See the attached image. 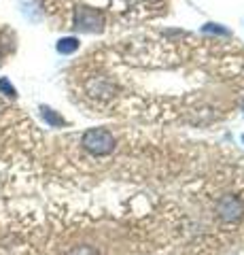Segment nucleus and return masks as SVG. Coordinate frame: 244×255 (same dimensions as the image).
Instances as JSON below:
<instances>
[{"instance_id":"nucleus-8","label":"nucleus","mask_w":244,"mask_h":255,"mask_svg":"<svg viewBox=\"0 0 244 255\" xmlns=\"http://www.w3.org/2000/svg\"><path fill=\"white\" fill-rule=\"evenodd\" d=\"M147 2H153L155 4V2H162V0H147Z\"/></svg>"},{"instance_id":"nucleus-5","label":"nucleus","mask_w":244,"mask_h":255,"mask_svg":"<svg viewBox=\"0 0 244 255\" xmlns=\"http://www.w3.org/2000/svg\"><path fill=\"white\" fill-rule=\"evenodd\" d=\"M77 49H79V41L75 36H66V38H60L58 41V51L60 53L68 55V53H75Z\"/></svg>"},{"instance_id":"nucleus-4","label":"nucleus","mask_w":244,"mask_h":255,"mask_svg":"<svg viewBox=\"0 0 244 255\" xmlns=\"http://www.w3.org/2000/svg\"><path fill=\"white\" fill-rule=\"evenodd\" d=\"M41 115H43V119H45V122L49 124L51 128H62V126L66 124V122H64V117L58 115L56 111H51L49 107H41Z\"/></svg>"},{"instance_id":"nucleus-2","label":"nucleus","mask_w":244,"mask_h":255,"mask_svg":"<svg viewBox=\"0 0 244 255\" xmlns=\"http://www.w3.org/2000/svg\"><path fill=\"white\" fill-rule=\"evenodd\" d=\"M75 26L79 32H102L106 26V19L102 11L91 9V6H77L75 9Z\"/></svg>"},{"instance_id":"nucleus-1","label":"nucleus","mask_w":244,"mask_h":255,"mask_svg":"<svg viewBox=\"0 0 244 255\" xmlns=\"http://www.w3.org/2000/svg\"><path fill=\"white\" fill-rule=\"evenodd\" d=\"M81 147L91 155L104 157V155H111L117 149V138L106 128H89L81 136Z\"/></svg>"},{"instance_id":"nucleus-6","label":"nucleus","mask_w":244,"mask_h":255,"mask_svg":"<svg viewBox=\"0 0 244 255\" xmlns=\"http://www.w3.org/2000/svg\"><path fill=\"white\" fill-rule=\"evenodd\" d=\"M0 92H4L6 96H11V98H15V96H17L15 87L9 83V79H0Z\"/></svg>"},{"instance_id":"nucleus-9","label":"nucleus","mask_w":244,"mask_h":255,"mask_svg":"<svg viewBox=\"0 0 244 255\" xmlns=\"http://www.w3.org/2000/svg\"><path fill=\"white\" fill-rule=\"evenodd\" d=\"M242 140H244V136H242Z\"/></svg>"},{"instance_id":"nucleus-7","label":"nucleus","mask_w":244,"mask_h":255,"mask_svg":"<svg viewBox=\"0 0 244 255\" xmlns=\"http://www.w3.org/2000/svg\"><path fill=\"white\" fill-rule=\"evenodd\" d=\"M70 255H98V253L93 251L91 247H79V249H75V251L70 253Z\"/></svg>"},{"instance_id":"nucleus-3","label":"nucleus","mask_w":244,"mask_h":255,"mask_svg":"<svg viewBox=\"0 0 244 255\" xmlns=\"http://www.w3.org/2000/svg\"><path fill=\"white\" fill-rule=\"evenodd\" d=\"M217 217L225 221V223H236L244 217V202L242 198L234 196V194H225L217 200Z\"/></svg>"}]
</instances>
